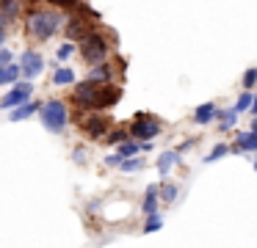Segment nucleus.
Returning <instances> with one entry per match:
<instances>
[{"label":"nucleus","mask_w":257,"mask_h":248,"mask_svg":"<svg viewBox=\"0 0 257 248\" xmlns=\"http://www.w3.org/2000/svg\"><path fill=\"white\" fill-rule=\"evenodd\" d=\"M20 64H6V66H0V86H14V83L20 80Z\"/></svg>","instance_id":"obj_19"},{"label":"nucleus","mask_w":257,"mask_h":248,"mask_svg":"<svg viewBox=\"0 0 257 248\" xmlns=\"http://www.w3.org/2000/svg\"><path fill=\"white\" fill-rule=\"evenodd\" d=\"M251 165H254V171H257V152H254V160H251Z\"/></svg>","instance_id":"obj_37"},{"label":"nucleus","mask_w":257,"mask_h":248,"mask_svg":"<svg viewBox=\"0 0 257 248\" xmlns=\"http://www.w3.org/2000/svg\"><path fill=\"white\" fill-rule=\"evenodd\" d=\"M25 0H0V25H9L23 14Z\"/></svg>","instance_id":"obj_14"},{"label":"nucleus","mask_w":257,"mask_h":248,"mask_svg":"<svg viewBox=\"0 0 257 248\" xmlns=\"http://www.w3.org/2000/svg\"><path fill=\"white\" fill-rule=\"evenodd\" d=\"M78 127H80V132H83V138H89V141H102V138L108 135V130H111V119H108L105 113H100V110H89V113H83L78 119Z\"/></svg>","instance_id":"obj_5"},{"label":"nucleus","mask_w":257,"mask_h":248,"mask_svg":"<svg viewBox=\"0 0 257 248\" xmlns=\"http://www.w3.org/2000/svg\"><path fill=\"white\" fill-rule=\"evenodd\" d=\"M227 154H232V146H229V143H216V146L210 149V152L205 154V157H202V163H216V160H221V157H227Z\"/></svg>","instance_id":"obj_22"},{"label":"nucleus","mask_w":257,"mask_h":248,"mask_svg":"<svg viewBox=\"0 0 257 248\" xmlns=\"http://www.w3.org/2000/svg\"><path fill=\"white\" fill-rule=\"evenodd\" d=\"M238 110L235 108H218V116H216V121H218V130L221 132H229L235 124H238Z\"/></svg>","instance_id":"obj_17"},{"label":"nucleus","mask_w":257,"mask_h":248,"mask_svg":"<svg viewBox=\"0 0 257 248\" xmlns=\"http://www.w3.org/2000/svg\"><path fill=\"white\" fill-rule=\"evenodd\" d=\"M113 77H116V69H113V64L111 61H102V64H97V66H89V77L86 80H91V83H113Z\"/></svg>","instance_id":"obj_12"},{"label":"nucleus","mask_w":257,"mask_h":248,"mask_svg":"<svg viewBox=\"0 0 257 248\" xmlns=\"http://www.w3.org/2000/svg\"><path fill=\"white\" fill-rule=\"evenodd\" d=\"M39 108H42V102H36V99H28V102H23V105H17V108L9 113V121H23V119H31L34 113H39Z\"/></svg>","instance_id":"obj_15"},{"label":"nucleus","mask_w":257,"mask_h":248,"mask_svg":"<svg viewBox=\"0 0 257 248\" xmlns=\"http://www.w3.org/2000/svg\"><path fill=\"white\" fill-rule=\"evenodd\" d=\"M130 138V132H127V127H111L108 130V135L102 138L105 143H111V146H119V143H124Z\"/></svg>","instance_id":"obj_23"},{"label":"nucleus","mask_w":257,"mask_h":248,"mask_svg":"<svg viewBox=\"0 0 257 248\" xmlns=\"http://www.w3.org/2000/svg\"><path fill=\"white\" fill-rule=\"evenodd\" d=\"M144 165H147V160L136 154V157H127V160H122V165H119V168H122L124 174H136V171H141Z\"/></svg>","instance_id":"obj_26"},{"label":"nucleus","mask_w":257,"mask_h":248,"mask_svg":"<svg viewBox=\"0 0 257 248\" xmlns=\"http://www.w3.org/2000/svg\"><path fill=\"white\" fill-rule=\"evenodd\" d=\"M180 163V152L177 149H166L163 154H158V174L161 176H169V171Z\"/></svg>","instance_id":"obj_16"},{"label":"nucleus","mask_w":257,"mask_h":248,"mask_svg":"<svg viewBox=\"0 0 257 248\" xmlns=\"http://www.w3.org/2000/svg\"><path fill=\"white\" fill-rule=\"evenodd\" d=\"M254 119H257V116H254Z\"/></svg>","instance_id":"obj_38"},{"label":"nucleus","mask_w":257,"mask_h":248,"mask_svg":"<svg viewBox=\"0 0 257 248\" xmlns=\"http://www.w3.org/2000/svg\"><path fill=\"white\" fill-rule=\"evenodd\" d=\"M39 119H42V124H45L47 132L61 135L69 124V105L64 102V99H47L39 108Z\"/></svg>","instance_id":"obj_3"},{"label":"nucleus","mask_w":257,"mask_h":248,"mask_svg":"<svg viewBox=\"0 0 257 248\" xmlns=\"http://www.w3.org/2000/svg\"><path fill=\"white\" fill-rule=\"evenodd\" d=\"M158 187H161V185H150V187H147L144 201H141V209H144V215L158 212V207H161V196H158Z\"/></svg>","instance_id":"obj_18"},{"label":"nucleus","mask_w":257,"mask_h":248,"mask_svg":"<svg viewBox=\"0 0 257 248\" xmlns=\"http://www.w3.org/2000/svg\"><path fill=\"white\" fill-rule=\"evenodd\" d=\"M116 152L122 154V160L136 157V154H141V141H133V138H127L124 143H119V146H116Z\"/></svg>","instance_id":"obj_24"},{"label":"nucleus","mask_w":257,"mask_h":248,"mask_svg":"<svg viewBox=\"0 0 257 248\" xmlns=\"http://www.w3.org/2000/svg\"><path fill=\"white\" fill-rule=\"evenodd\" d=\"M249 113H251V119L257 116V94H254V99H251V108H249Z\"/></svg>","instance_id":"obj_35"},{"label":"nucleus","mask_w":257,"mask_h":248,"mask_svg":"<svg viewBox=\"0 0 257 248\" xmlns=\"http://www.w3.org/2000/svg\"><path fill=\"white\" fill-rule=\"evenodd\" d=\"M216 116H218V105L216 102H202L199 108L194 110L191 121H194V124H199V127H207V124H213V121H216Z\"/></svg>","instance_id":"obj_13"},{"label":"nucleus","mask_w":257,"mask_h":248,"mask_svg":"<svg viewBox=\"0 0 257 248\" xmlns=\"http://www.w3.org/2000/svg\"><path fill=\"white\" fill-rule=\"evenodd\" d=\"M194 143H196V138H188V141H183V143H180V149H177V152L183 154L185 149H191V146H194Z\"/></svg>","instance_id":"obj_33"},{"label":"nucleus","mask_w":257,"mask_h":248,"mask_svg":"<svg viewBox=\"0 0 257 248\" xmlns=\"http://www.w3.org/2000/svg\"><path fill=\"white\" fill-rule=\"evenodd\" d=\"M251 132H257V119H251V127H249Z\"/></svg>","instance_id":"obj_36"},{"label":"nucleus","mask_w":257,"mask_h":248,"mask_svg":"<svg viewBox=\"0 0 257 248\" xmlns=\"http://www.w3.org/2000/svg\"><path fill=\"white\" fill-rule=\"evenodd\" d=\"M53 83H56V86H75L72 66H58V69L53 72Z\"/></svg>","instance_id":"obj_21"},{"label":"nucleus","mask_w":257,"mask_h":248,"mask_svg":"<svg viewBox=\"0 0 257 248\" xmlns=\"http://www.w3.org/2000/svg\"><path fill=\"white\" fill-rule=\"evenodd\" d=\"M127 132H130V138L133 141H155L158 135L163 132V124H161V119H155L152 113H136L133 116V121L127 124Z\"/></svg>","instance_id":"obj_4"},{"label":"nucleus","mask_w":257,"mask_h":248,"mask_svg":"<svg viewBox=\"0 0 257 248\" xmlns=\"http://www.w3.org/2000/svg\"><path fill=\"white\" fill-rule=\"evenodd\" d=\"M64 22H67V14H64L61 9L47 6V3L45 6H31V9L25 11V31H28V36L36 39V42L53 39L64 28Z\"/></svg>","instance_id":"obj_1"},{"label":"nucleus","mask_w":257,"mask_h":248,"mask_svg":"<svg viewBox=\"0 0 257 248\" xmlns=\"http://www.w3.org/2000/svg\"><path fill=\"white\" fill-rule=\"evenodd\" d=\"M75 53H78V44H75V42H64L61 47L56 50V58H58V61H69Z\"/></svg>","instance_id":"obj_28"},{"label":"nucleus","mask_w":257,"mask_h":248,"mask_svg":"<svg viewBox=\"0 0 257 248\" xmlns=\"http://www.w3.org/2000/svg\"><path fill=\"white\" fill-rule=\"evenodd\" d=\"M111 47H113L111 36H108L105 31H91L83 42H78V53L89 66H97V64H102V61H108Z\"/></svg>","instance_id":"obj_2"},{"label":"nucleus","mask_w":257,"mask_h":248,"mask_svg":"<svg viewBox=\"0 0 257 248\" xmlns=\"http://www.w3.org/2000/svg\"><path fill=\"white\" fill-rule=\"evenodd\" d=\"M158 196H161V204H174V201H177V196H180V187L174 185V182H161Z\"/></svg>","instance_id":"obj_20"},{"label":"nucleus","mask_w":257,"mask_h":248,"mask_svg":"<svg viewBox=\"0 0 257 248\" xmlns=\"http://www.w3.org/2000/svg\"><path fill=\"white\" fill-rule=\"evenodd\" d=\"M94 17H89V14H69L67 17V22H64V28L61 31L67 33V42H83L86 36H89L91 31H97V22H91Z\"/></svg>","instance_id":"obj_6"},{"label":"nucleus","mask_w":257,"mask_h":248,"mask_svg":"<svg viewBox=\"0 0 257 248\" xmlns=\"http://www.w3.org/2000/svg\"><path fill=\"white\" fill-rule=\"evenodd\" d=\"M20 72H23L25 80H34V77H39L42 72H45V55L39 53V50H23V55H20Z\"/></svg>","instance_id":"obj_8"},{"label":"nucleus","mask_w":257,"mask_h":248,"mask_svg":"<svg viewBox=\"0 0 257 248\" xmlns=\"http://www.w3.org/2000/svg\"><path fill=\"white\" fill-rule=\"evenodd\" d=\"M229 146H232V154H240V152L254 154L257 152V132L238 130V132H235V143H229Z\"/></svg>","instance_id":"obj_11"},{"label":"nucleus","mask_w":257,"mask_h":248,"mask_svg":"<svg viewBox=\"0 0 257 248\" xmlns=\"http://www.w3.org/2000/svg\"><path fill=\"white\" fill-rule=\"evenodd\" d=\"M97 88H100V83H91V80L75 83V88H72V102L78 105V108L83 110V113L94 110V102H97Z\"/></svg>","instance_id":"obj_7"},{"label":"nucleus","mask_w":257,"mask_h":248,"mask_svg":"<svg viewBox=\"0 0 257 248\" xmlns=\"http://www.w3.org/2000/svg\"><path fill=\"white\" fill-rule=\"evenodd\" d=\"M122 99V86L119 83H102L97 88V102H94V110H108L113 105H119Z\"/></svg>","instance_id":"obj_10"},{"label":"nucleus","mask_w":257,"mask_h":248,"mask_svg":"<svg viewBox=\"0 0 257 248\" xmlns=\"http://www.w3.org/2000/svg\"><path fill=\"white\" fill-rule=\"evenodd\" d=\"M31 94H34V83L31 80H25V83H14V88L12 91H6L3 94V99H0V108L3 110H14L17 105H23V102H28L31 99Z\"/></svg>","instance_id":"obj_9"},{"label":"nucleus","mask_w":257,"mask_h":248,"mask_svg":"<svg viewBox=\"0 0 257 248\" xmlns=\"http://www.w3.org/2000/svg\"><path fill=\"white\" fill-rule=\"evenodd\" d=\"M240 86H243V91H251V88L257 86V66H249V69L243 72V77H240Z\"/></svg>","instance_id":"obj_27"},{"label":"nucleus","mask_w":257,"mask_h":248,"mask_svg":"<svg viewBox=\"0 0 257 248\" xmlns=\"http://www.w3.org/2000/svg\"><path fill=\"white\" fill-rule=\"evenodd\" d=\"M6 39H9V31H6V25H0V50H3V44H6Z\"/></svg>","instance_id":"obj_34"},{"label":"nucleus","mask_w":257,"mask_h":248,"mask_svg":"<svg viewBox=\"0 0 257 248\" xmlns=\"http://www.w3.org/2000/svg\"><path fill=\"white\" fill-rule=\"evenodd\" d=\"M102 163H105L108 168H119V165H122V154H119V152H113V154H105V160H102Z\"/></svg>","instance_id":"obj_30"},{"label":"nucleus","mask_w":257,"mask_h":248,"mask_svg":"<svg viewBox=\"0 0 257 248\" xmlns=\"http://www.w3.org/2000/svg\"><path fill=\"white\" fill-rule=\"evenodd\" d=\"M144 234H152V231H161L163 229V215L161 212H152V215H147V220H144Z\"/></svg>","instance_id":"obj_25"},{"label":"nucleus","mask_w":257,"mask_h":248,"mask_svg":"<svg viewBox=\"0 0 257 248\" xmlns=\"http://www.w3.org/2000/svg\"><path fill=\"white\" fill-rule=\"evenodd\" d=\"M72 160L83 165V163H86V149H83V146H78V149H75V154H72Z\"/></svg>","instance_id":"obj_31"},{"label":"nucleus","mask_w":257,"mask_h":248,"mask_svg":"<svg viewBox=\"0 0 257 248\" xmlns=\"http://www.w3.org/2000/svg\"><path fill=\"white\" fill-rule=\"evenodd\" d=\"M12 50H0V66H6V64H12Z\"/></svg>","instance_id":"obj_32"},{"label":"nucleus","mask_w":257,"mask_h":248,"mask_svg":"<svg viewBox=\"0 0 257 248\" xmlns=\"http://www.w3.org/2000/svg\"><path fill=\"white\" fill-rule=\"evenodd\" d=\"M251 99H254V94H251V91H243L238 99H235L232 108L238 110V113H243V110H249V108H251Z\"/></svg>","instance_id":"obj_29"}]
</instances>
